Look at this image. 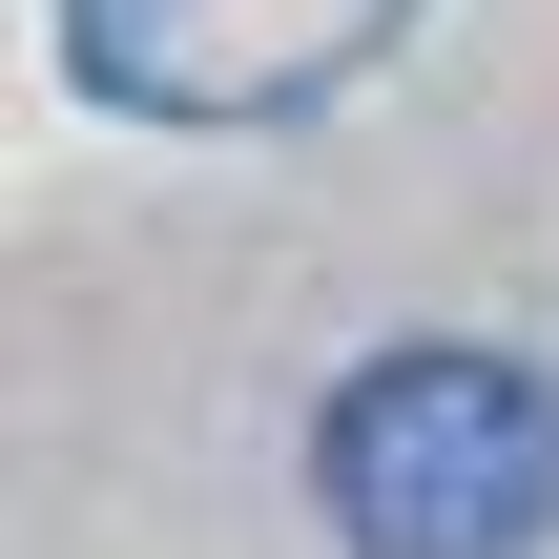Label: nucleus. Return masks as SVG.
<instances>
[{"label":"nucleus","instance_id":"f257e3e1","mask_svg":"<svg viewBox=\"0 0 559 559\" xmlns=\"http://www.w3.org/2000/svg\"><path fill=\"white\" fill-rule=\"evenodd\" d=\"M311 498L353 559H539L559 539V394L519 353H373L311 415Z\"/></svg>","mask_w":559,"mask_h":559},{"label":"nucleus","instance_id":"f03ea898","mask_svg":"<svg viewBox=\"0 0 559 559\" xmlns=\"http://www.w3.org/2000/svg\"><path fill=\"white\" fill-rule=\"evenodd\" d=\"M83 83L145 104V124H270L311 83H353L394 41V0H62Z\"/></svg>","mask_w":559,"mask_h":559}]
</instances>
